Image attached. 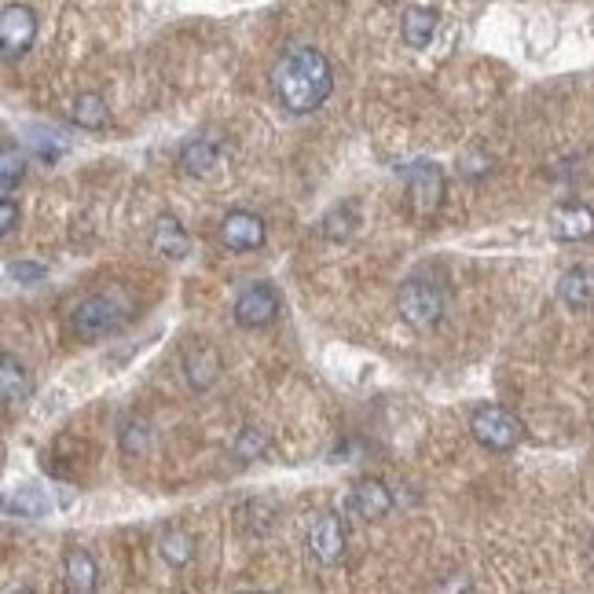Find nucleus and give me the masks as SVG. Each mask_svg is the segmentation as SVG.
Returning <instances> with one entry per match:
<instances>
[{
    "mask_svg": "<svg viewBox=\"0 0 594 594\" xmlns=\"http://www.w3.org/2000/svg\"><path fill=\"white\" fill-rule=\"evenodd\" d=\"M335 93V70L319 48L298 45L271 66V96L290 114H312Z\"/></svg>",
    "mask_w": 594,
    "mask_h": 594,
    "instance_id": "f257e3e1",
    "label": "nucleus"
},
{
    "mask_svg": "<svg viewBox=\"0 0 594 594\" xmlns=\"http://www.w3.org/2000/svg\"><path fill=\"white\" fill-rule=\"evenodd\" d=\"M129 316H133V301H129L122 290H107V294L85 298L82 305L74 308L70 324H74V330L85 341H96V338H107V335H114V330H122Z\"/></svg>",
    "mask_w": 594,
    "mask_h": 594,
    "instance_id": "f03ea898",
    "label": "nucleus"
},
{
    "mask_svg": "<svg viewBox=\"0 0 594 594\" xmlns=\"http://www.w3.org/2000/svg\"><path fill=\"white\" fill-rule=\"evenodd\" d=\"M400 177H404L408 214L415 220H429L440 209V203H445V169H440L437 162L419 158V162L400 169Z\"/></svg>",
    "mask_w": 594,
    "mask_h": 594,
    "instance_id": "7ed1b4c3",
    "label": "nucleus"
},
{
    "mask_svg": "<svg viewBox=\"0 0 594 594\" xmlns=\"http://www.w3.org/2000/svg\"><path fill=\"white\" fill-rule=\"evenodd\" d=\"M470 433L481 448L488 451H513L525 437V426H521L518 415H510L507 408L499 404H485L470 415Z\"/></svg>",
    "mask_w": 594,
    "mask_h": 594,
    "instance_id": "20e7f679",
    "label": "nucleus"
},
{
    "mask_svg": "<svg viewBox=\"0 0 594 594\" xmlns=\"http://www.w3.org/2000/svg\"><path fill=\"white\" fill-rule=\"evenodd\" d=\"M397 312L408 327L415 330H429L440 324L445 316V294H440L437 283H426V279H408L397 294Z\"/></svg>",
    "mask_w": 594,
    "mask_h": 594,
    "instance_id": "39448f33",
    "label": "nucleus"
},
{
    "mask_svg": "<svg viewBox=\"0 0 594 594\" xmlns=\"http://www.w3.org/2000/svg\"><path fill=\"white\" fill-rule=\"evenodd\" d=\"M37 37V15L26 4H8L0 15V45H4V63H15L29 52Z\"/></svg>",
    "mask_w": 594,
    "mask_h": 594,
    "instance_id": "423d86ee",
    "label": "nucleus"
},
{
    "mask_svg": "<svg viewBox=\"0 0 594 594\" xmlns=\"http://www.w3.org/2000/svg\"><path fill=\"white\" fill-rule=\"evenodd\" d=\"M231 316H235V324L246 327V330L268 327L271 319L279 316V294H276V287H268V283L246 287L243 294L235 298V305H231Z\"/></svg>",
    "mask_w": 594,
    "mask_h": 594,
    "instance_id": "0eeeda50",
    "label": "nucleus"
},
{
    "mask_svg": "<svg viewBox=\"0 0 594 594\" xmlns=\"http://www.w3.org/2000/svg\"><path fill=\"white\" fill-rule=\"evenodd\" d=\"M265 239H268L265 220L250 214V209H231V214L220 220V243H225L231 254H246V250L265 246Z\"/></svg>",
    "mask_w": 594,
    "mask_h": 594,
    "instance_id": "6e6552de",
    "label": "nucleus"
},
{
    "mask_svg": "<svg viewBox=\"0 0 594 594\" xmlns=\"http://www.w3.org/2000/svg\"><path fill=\"white\" fill-rule=\"evenodd\" d=\"M308 554L324 569L338 566V561L346 558V529H341V521L335 518V513H319V518L312 521V529H308Z\"/></svg>",
    "mask_w": 594,
    "mask_h": 594,
    "instance_id": "1a4fd4ad",
    "label": "nucleus"
},
{
    "mask_svg": "<svg viewBox=\"0 0 594 594\" xmlns=\"http://www.w3.org/2000/svg\"><path fill=\"white\" fill-rule=\"evenodd\" d=\"M550 235L558 243H587L594 239V209L587 203H558L550 209Z\"/></svg>",
    "mask_w": 594,
    "mask_h": 594,
    "instance_id": "9d476101",
    "label": "nucleus"
},
{
    "mask_svg": "<svg viewBox=\"0 0 594 594\" xmlns=\"http://www.w3.org/2000/svg\"><path fill=\"white\" fill-rule=\"evenodd\" d=\"M150 250H155L158 257H169V260H184L191 254V239L184 225H180L177 217H162L150 231Z\"/></svg>",
    "mask_w": 594,
    "mask_h": 594,
    "instance_id": "9b49d317",
    "label": "nucleus"
},
{
    "mask_svg": "<svg viewBox=\"0 0 594 594\" xmlns=\"http://www.w3.org/2000/svg\"><path fill=\"white\" fill-rule=\"evenodd\" d=\"M558 298L569 308H591L594 305V265H577L558 279Z\"/></svg>",
    "mask_w": 594,
    "mask_h": 594,
    "instance_id": "f8f14e48",
    "label": "nucleus"
},
{
    "mask_svg": "<svg viewBox=\"0 0 594 594\" xmlns=\"http://www.w3.org/2000/svg\"><path fill=\"white\" fill-rule=\"evenodd\" d=\"M349 507L356 510L360 518L378 521V518H386V513L392 510V496H389V488L381 485V481H360V485L352 488Z\"/></svg>",
    "mask_w": 594,
    "mask_h": 594,
    "instance_id": "ddd939ff",
    "label": "nucleus"
},
{
    "mask_svg": "<svg viewBox=\"0 0 594 594\" xmlns=\"http://www.w3.org/2000/svg\"><path fill=\"white\" fill-rule=\"evenodd\" d=\"M96 577H99V569H96L93 554L77 550V547L66 550V558H63V583H66V591H74V594L96 591Z\"/></svg>",
    "mask_w": 594,
    "mask_h": 594,
    "instance_id": "4468645a",
    "label": "nucleus"
},
{
    "mask_svg": "<svg viewBox=\"0 0 594 594\" xmlns=\"http://www.w3.org/2000/svg\"><path fill=\"white\" fill-rule=\"evenodd\" d=\"M0 392H4V404H23L34 392V378L12 352H4V360H0Z\"/></svg>",
    "mask_w": 594,
    "mask_h": 594,
    "instance_id": "2eb2a0df",
    "label": "nucleus"
},
{
    "mask_svg": "<svg viewBox=\"0 0 594 594\" xmlns=\"http://www.w3.org/2000/svg\"><path fill=\"white\" fill-rule=\"evenodd\" d=\"M217 166H220V147L206 136L191 140V144L180 150V169H184L187 177H209Z\"/></svg>",
    "mask_w": 594,
    "mask_h": 594,
    "instance_id": "dca6fc26",
    "label": "nucleus"
},
{
    "mask_svg": "<svg viewBox=\"0 0 594 594\" xmlns=\"http://www.w3.org/2000/svg\"><path fill=\"white\" fill-rule=\"evenodd\" d=\"M70 118H74L77 129H104L110 122V110H107V99L96 96V93H85L74 99L70 107Z\"/></svg>",
    "mask_w": 594,
    "mask_h": 594,
    "instance_id": "f3484780",
    "label": "nucleus"
},
{
    "mask_svg": "<svg viewBox=\"0 0 594 594\" xmlns=\"http://www.w3.org/2000/svg\"><path fill=\"white\" fill-rule=\"evenodd\" d=\"M437 34V12L433 8H411L404 15V41L411 48H426Z\"/></svg>",
    "mask_w": 594,
    "mask_h": 594,
    "instance_id": "a211bd4d",
    "label": "nucleus"
},
{
    "mask_svg": "<svg viewBox=\"0 0 594 594\" xmlns=\"http://www.w3.org/2000/svg\"><path fill=\"white\" fill-rule=\"evenodd\" d=\"M23 173H26L23 150H19L12 140H4V150H0V191L12 195V191L19 187V180H23Z\"/></svg>",
    "mask_w": 594,
    "mask_h": 594,
    "instance_id": "6ab92c4d",
    "label": "nucleus"
},
{
    "mask_svg": "<svg viewBox=\"0 0 594 594\" xmlns=\"http://www.w3.org/2000/svg\"><path fill=\"white\" fill-rule=\"evenodd\" d=\"M217 371H220L217 352L198 349L195 356H187V381H191V386H195V389L214 386V381H217Z\"/></svg>",
    "mask_w": 594,
    "mask_h": 594,
    "instance_id": "aec40b11",
    "label": "nucleus"
},
{
    "mask_svg": "<svg viewBox=\"0 0 594 594\" xmlns=\"http://www.w3.org/2000/svg\"><path fill=\"white\" fill-rule=\"evenodd\" d=\"M162 558L169 561L173 569H184L191 558H195V540L187 532H169L162 540Z\"/></svg>",
    "mask_w": 594,
    "mask_h": 594,
    "instance_id": "412c9836",
    "label": "nucleus"
},
{
    "mask_svg": "<svg viewBox=\"0 0 594 594\" xmlns=\"http://www.w3.org/2000/svg\"><path fill=\"white\" fill-rule=\"evenodd\" d=\"M48 507H52V502H48V496H41L37 488H19L12 499V510L19 518H45Z\"/></svg>",
    "mask_w": 594,
    "mask_h": 594,
    "instance_id": "4be33fe9",
    "label": "nucleus"
},
{
    "mask_svg": "<svg viewBox=\"0 0 594 594\" xmlns=\"http://www.w3.org/2000/svg\"><path fill=\"white\" fill-rule=\"evenodd\" d=\"M268 451V433L265 429H254V426H246L243 433H239V440H235V456L250 462V459H260Z\"/></svg>",
    "mask_w": 594,
    "mask_h": 594,
    "instance_id": "5701e85b",
    "label": "nucleus"
},
{
    "mask_svg": "<svg viewBox=\"0 0 594 594\" xmlns=\"http://www.w3.org/2000/svg\"><path fill=\"white\" fill-rule=\"evenodd\" d=\"M147 448V426L144 422H129V426L122 429V451L125 456H136V451Z\"/></svg>",
    "mask_w": 594,
    "mask_h": 594,
    "instance_id": "b1692460",
    "label": "nucleus"
},
{
    "mask_svg": "<svg viewBox=\"0 0 594 594\" xmlns=\"http://www.w3.org/2000/svg\"><path fill=\"white\" fill-rule=\"evenodd\" d=\"M15 225H19V206H15L12 195H4L0 198V235L8 239L15 231Z\"/></svg>",
    "mask_w": 594,
    "mask_h": 594,
    "instance_id": "393cba45",
    "label": "nucleus"
},
{
    "mask_svg": "<svg viewBox=\"0 0 594 594\" xmlns=\"http://www.w3.org/2000/svg\"><path fill=\"white\" fill-rule=\"evenodd\" d=\"M12 276L19 279V283H41V279L48 276L45 265H29V260H19V265H12Z\"/></svg>",
    "mask_w": 594,
    "mask_h": 594,
    "instance_id": "a878e982",
    "label": "nucleus"
},
{
    "mask_svg": "<svg viewBox=\"0 0 594 594\" xmlns=\"http://www.w3.org/2000/svg\"><path fill=\"white\" fill-rule=\"evenodd\" d=\"M591 566H594V540H591Z\"/></svg>",
    "mask_w": 594,
    "mask_h": 594,
    "instance_id": "bb28decb",
    "label": "nucleus"
}]
</instances>
